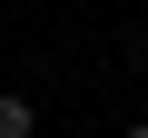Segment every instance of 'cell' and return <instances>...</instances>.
<instances>
[{"label": "cell", "instance_id": "obj_1", "mask_svg": "<svg viewBox=\"0 0 148 138\" xmlns=\"http://www.w3.org/2000/svg\"><path fill=\"white\" fill-rule=\"evenodd\" d=\"M0 138H40V109H30L20 89H0Z\"/></svg>", "mask_w": 148, "mask_h": 138}, {"label": "cell", "instance_id": "obj_2", "mask_svg": "<svg viewBox=\"0 0 148 138\" xmlns=\"http://www.w3.org/2000/svg\"><path fill=\"white\" fill-rule=\"evenodd\" d=\"M128 138H148V118H138V128H128Z\"/></svg>", "mask_w": 148, "mask_h": 138}]
</instances>
